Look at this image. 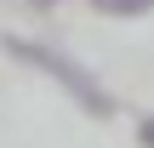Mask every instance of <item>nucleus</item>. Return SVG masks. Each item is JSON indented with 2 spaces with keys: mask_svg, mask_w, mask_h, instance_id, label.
I'll list each match as a JSON object with an SVG mask.
<instances>
[{
  "mask_svg": "<svg viewBox=\"0 0 154 148\" xmlns=\"http://www.w3.org/2000/svg\"><path fill=\"white\" fill-rule=\"evenodd\" d=\"M0 46H6L17 63H29V68H40L46 80H57V86H63L80 108H86V114H97V120H109V114H114V97H109V91H103V86H97V80H91L74 57L51 51V46H40V40H23V34H6Z\"/></svg>",
  "mask_w": 154,
  "mask_h": 148,
  "instance_id": "obj_1",
  "label": "nucleus"
},
{
  "mask_svg": "<svg viewBox=\"0 0 154 148\" xmlns=\"http://www.w3.org/2000/svg\"><path fill=\"white\" fill-rule=\"evenodd\" d=\"M137 143H143V148H154V114L143 120V125H137Z\"/></svg>",
  "mask_w": 154,
  "mask_h": 148,
  "instance_id": "obj_3",
  "label": "nucleus"
},
{
  "mask_svg": "<svg viewBox=\"0 0 154 148\" xmlns=\"http://www.w3.org/2000/svg\"><path fill=\"white\" fill-rule=\"evenodd\" d=\"M34 6H40V11H46V6H57V0H34Z\"/></svg>",
  "mask_w": 154,
  "mask_h": 148,
  "instance_id": "obj_4",
  "label": "nucleus"
},
{
  "mask_svg": "<svg viewBox=\"0 0 154 148\" xmlns=\"http://www.w3.org/2000/svg\"><path fill=\"white\" fill-rule=\"evenodd\" d=\"M97 11H109V17H143V11H154V0H91Z\"/></svg>",
  "mask_w": 154,
  "mask_h": 148,
  "instance_id": "obj_2",
  "label": "nucleus"
}]
</instances>
